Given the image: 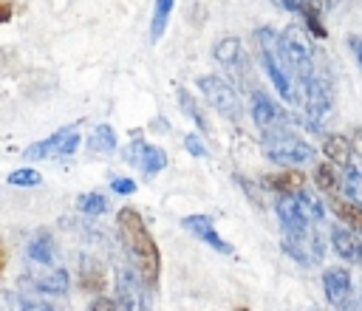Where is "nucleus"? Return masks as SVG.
<instances>
[{
	"label": "nucleus",
	"mask_w": 362,
	"mask_h": 311,
	"mask_svg": "<svg viewBox=\"0 0 362 311\" xmlns=\"http://www.w3.org/2000/svg\"><path fill=\"white\" fill-rule=\"evenodd\" d=\"M3 271H6V249L0 246V277H3Z\"/></svg>",
	"instance_id": "37"
},
{
	"label": "nucleus",
	"mask_w": 362,
	"mask_h": 311,
	"mask_svg": "<svg viewBox=\"0 0 362 311\" xmlns=\"http://www.w3.org/2000/svg\"><path fill=\"white\" fill-rule=\"evenodd\" d=\"M351 150H354V153L362 158V127H356V130H354V139H351Z\"/></svg>",
	"instance_id": "34"
},
{
	"label": "nucleus",
	"mask_w": 362,
	"mask_h": 311,
	"mask_svg": "<svg viewBox=\"0 0 362 311\" xmlns=\"http://www.w3.org/2000/svg\"><path fill=\"white\" fill-rule=\"evenodd\" d=\"M181 226L189 229L198 240H204V243L212 246L215 252H221V254H232V246L218 235V229H215V223H212L209 215H187V218L181 221Z\"/></svg>",
	"instance_id": "14"
},
{
	"label": "nucleus",
	"mask_w": 362,
	"mask_h": 311,
	"mask_svg": "<svg viewBox=\"0 0 362 311\" xmlns=\"http://www.w3.org/2000/svg\"><path fill=\"white\" fill-rule=\"evenodd\" d=\"M184 147L192 153V156H206V144L195 136V133H189V136H184Z\"/></svg>",
	"instance_id": "31"
},
{
	"label": "nucleus",
	"mask_w": 362,
	"mask_h": 311,
	"mask_svg": "<svg viewBox=\"0 0 362 311\" xmlns=\"http://www.w3.org/2000/svg\"><path fill=\"white\" fill-rule=\"evenodd\" d=\"M322 288H325L328 303H331L337 311H351V308H354V286H351L348 269H342V266L325 269V274H322Z\"/></svg>",
	"instance_id": "12"
},
{
	"label": "nucleus",
	"mask_w": 362,
	"mask_h": 311,
	"mask_svg": "<svg viewBox=\"0 0 362 311\" xmlns=\"http://www.w3.org/2000/svg\"><path fill=\"white\" fill-rule=\"evenodd\" d=\"M263 184L277 192L280 198H288V195H297L305 189V175L300 170H283V172H269L263 175Z\"/></svg>",
	"instance_id": "17"
},
{
	"label": "nucleus",
	"mask_w": 362,
	"mask_h": 311,
	"mask_svg": "<svg viewBox=\"0 0 362 311\" xmlns=\"http://www.w3.org/2000/svg\"><path fill=\"white\" fill-rule=\"evenodd\" d=\"M255 42H257V54H260V62H263V68H266L272 85L277 88V93H280L288 105H294V102L300 99V93H297L294 79H291V74H288V68H286V62H283V54H280V45H277V31L269 28V25H260V28L255 31Z\"/></svg>",
	"instance_id": "3"
},
{
	"label": "nucleus",
	"mask_w": 362,
	"mask_h": 311,
	"mask_svg": "<svg viewBox=\"0 0 362 311\" xmlns=\"http://www.w3.org/2000/svg\"><path fill=\"white\" fill-rule=\"evenodd\" d=\"M116 294H119V305L124 311H153L150 288L144 286V280L130 266L116 269Z\"/></svg>",
	"instance_id": "9"
},
{
	"label": "nucleus",
	"mask_w": 362,
	"mask_h": 311,
	"mask_svg": "<svg viewBox=\"0 0 362 311\" xmlns=\"http://www.w3.org/2000/svg\"><path fill=\"white\" fill-rule=\"evenodd\" d=\"M322 153H325V158H328L331 167H351L354 150H351V141H348L345 136H339V133L328 136V139L322 141Z\"/></svg>",
	"instance_id": "19"
},
{
	"label": "nucleus",
	"mask_w": 362,
	"mask_h": 311,
	"mask_svg": "<svg viewBox=\"0 0 362 311\" xmlns=\"http://www.w3.org/2000/svg\"><path fill=\"white\" fill-rule=\"evenodd\" d=\"M79 209L85 215H102L107 209V201L99 192H85V195H79Z\"/></svg>",
	"instance_id": "29"
},
{
	"label": "nucleus",
	"mask_w": 362,
	"mask_h": 311,
	"mask_svg": "<svg viewBox=\"0 0 362 311\" xmlns=\"http://www.w3.org/2000/svg\"><path fill=\"white\" fill-rule=\"evenodd\" d=\"M303 107H305V122L308 127L320 130L322 122L331 116L334 107V93H331V82L320 74H314V79H308L303 85Z\"/></svg>",
	"instance_id": "8"
},
{
	"label": "nucleus",
	"mask_w": 362,
	"mask_h": 311,
	"mask_svg": "<svg viewBox=\"0 0 362 311\" xmlns=\"http://www.w3.org/2000/svg\"><path fill=\"white\" fill-rule=\"evenodd\" d=\"M175 96H178V102H181V107H184V113H187V116H192L198 127H204V130H209V122H206V116L201 113V107H198V102L192 99V93H189L187 88H178V90H175Z\"/></svg>",
	"instance_id": "26"
},
{
	"label": "nucleus",
	"mask_w": 362,
	"mask_h": 311,
	"mask_svg": "<svg viewBox=\"0 0 362 311\" xmlns=\"http://www.w3.org/2000/svg\"><path fill=\"white\" fill-rule=\"evenodd\" d=\"M110 187H113V192H119V195H130V192H136V181H130V178H113Z\"/></svg>",
	"instance_id": "33"
},
{
	"label": "nucleus",
	"mask_w": 362,
	"mask_h": 311,
	"mask_svg": "<svg viewBox=\"0 0 362 311\" xmlns=\"http://www.w3.org/2000/svg\"><path fill=\"white\" fill-rule=\"evenodd\" d=\"M28 280L37 291H45V294H62L68 288V274L65 269H57V266H31Z\"/></svg>",
	"instance_id": "16"
},
{
	"label": "nucleus",
	"mask_w": 362,
	"mask_h": 311,
	"mask_svg": "<svg viewBox=\"0 0 362 311\" xmlns=\"http://www.w3.org/2000/svg\"><path fill=\"white\" fill-rule=\"evenodd\" d=\"M88 291H99L102 286H105V274H102V269L96 266V263H90V266H85L82 269V280H79Z\"/></svg>",
	"instance_id": "30"
},
{
	"label": "nucleus",
	"mask_w": 362,
	"mask_h": 311,
	"mask_svg": "<svg viewBox=\"0 0 362 311\" xmlns=\"http://www.w3.org/2000/svg\"><path fill=\"white\" fill-rule=\"evenodd\" d=\"M277 45H280V54H283V62H286L291 79H297L300 85L314 79V74H317L314 45L300 25H286L283 34H277Z\"/></svg>",
	"instance_id": "2"
},
{
	"label": "nucleus",
	"mask_w": 362,
	"mask_h": 311,
	"mask_svg": "<svg viewBox=\"0 0 362 311\" xmlns=\"http://www.w3.org/2000/svg\"><path fill=\"white\" fill-rule=\"evenodd\" d=\"M173 3L175 0H156V6H153V23H150V40L153 42L161 40V34L167 28V20L173 14Z\"/></svg>",
	"instance_id": "23"
},
{
	"label": "nucleus",
	"mask_w": 362,
	"mask_h": 311,
	"mask_svg": "<svg viewBox=\"0 0 362 311\" xmlns=\"http://www.w3.org/2000/svg\"><path fill=\"white\" fill-rule=\"evenodd\" d=\"M212 57L218 65L226 68V82L229 85H240L243 90H255V79H252V62L249 54L243 51V42L238 37H223L215 42Z\"/></svg>",
	"instance_id": "5"
},
{
	"label": "nucleus",
	"mask_w": 362,
	"mask_h": 311,
	"mask_svg": "<svg viewBox=\"0 0 362 311\" xmlns=\"http://www.w3.org/2000/svg\"><path fill=\"white\" fill-rule=\"evenodd\" d=\"M124 158L136 167H141L147 175H156L167 167V153L161 147H153V144H144L141 139H136L127 150H124Z\"/></svg>",
	"instance_id": "13"
},
{
	"label": "nucleus",
	"mask_w": 362,
	"mask_h": 311,
	"mask_svg": "<svg viewBox=\"0 0 362 311\" xmlns=\"http://www.w3.org/2000/svg\"><path fill=\"white\" fill-rule=\"evenodd\" d=\"M314 184H317V189H322V192H337L339 175H337V170H334L328 161H322V164L314 167Z\"/></svg>",
	"instance_id": "25"
},
{
	"label": "nucleus",
	"mask_w": 362,
	"mask_h": 311,
	"mask_svg": "<svg viewBox=\"0 0 362 311\" xmlns=\"http://www.w3.org/2000/svg\"><path fill=\"white\" fill-rule=\"evenodd\" d=\"M351 48H354V54H356V59L362 65V37H351Z\"/></svg>",
	"instance_id": "36"
},
{
	"label": "nucleus",
	"mask_w": 362,
	"mask_h": 311,
	"mask_svg": "<svg viewBox=\"0 0 362 311\" xmlns=\"http://www.w3.org/2000/svg\"><path fill=\"white\" fill-rule=\"evenodd\" d=\"M235 311H249V308H235Z\"/></svg>",
	"instance_id": "38"
},
{
	"label": "nucleus",
	"mask_w": 362,
	"mask_h": 311,
	"mask_svg": "<svg viewBox=\"0 0 362 311\" xmlns=\"http://www.w3.org/2000/svg\"><path fill=\"white\" fill-rule=\"evenodd\" d=\"M8 305H11V311H57L54 305L42 303V300H34L28 294H20V291L8 297Z\"/></svg>",
	"instance_id": "27"
},
{
	"label": "nucleus",
	"mask_w": 362,
	"mask_h": 311,
	"mask_svg": "<svg viewBox=\"0 0 362 311\" xmlns=\"http://www.w3.org/2000/svg\"><path fill=\"white\" fill-rule=\"evenodd\" d=\"M331 246H334L339 260H348V263L362 260V237L356 232H351L348 226H342V223L331 226Z\"/></svg>",
	"instance_id": "15"
},
{
	"label": "nucleus",
	"mask_w": 362,
	"mask_h": 311,
	"mask_svg": "<svg viewBox=\"0 0 362 311\" xmlns=\"http://www.w3.org/2000/svg\"><path fill=\"white\" fill-rule=\"evenodd\" d=\"M274 3L283 6L286 11L303 14L305 23H308V28H311V34H317L320 40L325 37V25H322V20H320V0H274Z\"/></svg>",
	"instance_id": "18"
},
{
	"label": "nucleus",
	"mask_w": 362,
	"mask_h": 311,
	"mask_svg": "<svg viewBox=\"0 0 362 311\" xmlns=\"http://www.w3.org/2000/svg\"><path fill=\"white\" fill-rule=\"evenodd\" d=\"M88 147H90L93 153H110V150L116 147V133H113V127H110V124H99V127L90 133Z\"/></svg>",
	"instance_id": "24"
},
{
	"label": "nucleus",
	"mask_w": 362,
	"mask_h": 311,
	"mask_svg": "<svg viewBox=\"0 0 362 311\" xmlns=\"http://www.w3.org/2000/svg\"><path fill=\"white\" fill-rule=\"evenodd\" d=\"M76 147H79V130L76 127H62V130H57L54 136H48V139H42V141H37V144H31V147H25V158H57V156H71V153H76Z\"/></svg>",
	"instance_id": "11"
},
{
	"label": "nucleus",
	"mask_w": 362,
	"mask_h": 311,
	"mask_svg": "<svg viewBox=\"0 0 362 311\" xmlns=\"http://www.w3.org/2000/svg\"><path fill=\"white\" fill-rule=\"evenodd\" d=\"M339 187L345 192V201L362 206V170L359 167H345V175L339 178Z\"/></svg>",
	"instance_id": "22"
},
{
	"label": "nucleus",
	"mask_w": 362,
	"mask_h": 311,
	"mask_svg": "<svg viewBox=\"0 0 362 311\" xmlns=\"http://www.w3.org/2000/svg\"><path fill=\"white\" fill-rule=\"evenodd\" d=\"M11 14H14V6H11L8 0H0V23L11 20Z\"/></svg>",
	"instance_id": "35"
},
{
	"label": "nucleus",
	"mask_w": 362,
	"mask_h": 311,
	"mask_svg": "<svg viewBox=\"0 0 362 311\" xmlns=\"http://www.w3.org/2000/svg\"><path fill=\"white\" fill-rule=\"evenodd\" d=\"M252 119H255V124L260 127V133L266 136V133H272V130H280V127H288V116H286V110L266 93V90H260V88H255L252 90Z\"/></svg>",
	"instance_id": "10"
},
{
	"label": "nucleus",
	"mask_w": 362,
	"mask_h": 311,
	"mask_svg": "<svg viewBox=\"0 0 362 311\" xmlns=\"http://www.w3.org/2000/svg\"><path fill=\"white\" fill-rule=\"evenodd\" d=\"M116 223H119L122 246L130 257V269L144 280L147 288H153L158 283L161 254H158V246H156L147 223L141 221V215L133 206H122L119 215H116Z\"/></svg>",
	"instance_id": "1"
},
{
	"label": "nucleus",
	"mask_w": 362,
	"mask_h": 311,
	"mask_svg": "<svg viewBox=\"0 0 362 311\" xmlns=\"http://www.w3.org/2000/svg\"><path fill=\"white\" fill-rule=\"evenodd\" d=\"M28 260H34V266H54V237L48 232H37L28 240Z\"/></svg>",
	"instance_id": "20"
},
{
	"label": "nucleus",
	"mask_w": 362,
	"mask_h": 311,
	"mask_svg": "<svg viewBox=\"0 0 362 311\" xmlns=\"http://www.w3.org/2000/svg\"><path fill=\"white\" fill-rule=\"evenodd\" d=\"M331 209L337 212L342 226H348L351 232H362V206H356L345 198H331Z\"/></svg>",
	"instance_id": "21"
},
{
	"label": "nucleus",
	"mask_w": 362,
	"mask_h": 311,
	"mask_svg": "<svg viewBox=\"0 0 362 311\" xmlns=\"http://www.w3.org/2000/svg\"><path fill=\"white\" fill-rule=\"evenodd\" d=\"M88 311H124L116 300H110V297H99V300H93L90 303V308Z\"/></svg>",
	"instance_id": "32"
},
{
	"label": "nucleus",
	"mask_w": 362,
	"mask_h": 311,
	"mask_svg": "<svg viewBox=\"0 0 362 311\" xmlns=\"http://www.w3.org/2000/svg\"><path fill=\"white\" fill-rule=\"evenodd\" d=\"M280 246L300 266H317L325 254V243H322L317 226H308L303 232H280Z\"/></svg>",
	"instance_id": "6"
},
{
	"label": "nucleus",
	"mask_w": 362,
	"mask_h": 311,
	"mask_svg": "<svg viewBox=\"0 0 362 311\" xmlns=\"http://www.w3.org/2000/svg\"><path fill=\"white\" fill-rule=\"evenodd\" d=\"M263 150L274 164H286V167H300L305 161L314 158V147L308 141H303L297 133H291V127H280L263 136Z\"/></svg>",
	"instance_id": "4"
},
{
	"label": "nucleus",
	"mask_w": 362,
	"mask_h": 311,
	"mask_svg": "<svg viewBox=\"0 0 362 311\" xmlns=\"http://www.w3.org/2000/svg\"><path fill=\"white\" fill-rule=\"evenodd\" d=\"M40 181H42V175L31 167H20V170L8 172V184H14V187H37Z\"/></svg>",
	"instance_id": "28"
},
{
	"label": "nucleus",
	"mask_w": 362,
	"mask_h": 311,
	"mask_svg": "<svg viewBox=\"0 0 362 311\" xmlns=\"http://www.w3.org/2000/svg\"><path fill=\"white\" fill-rule=\"evenodd\" d=\"M198 88H201L204 99H206L221 116H226V119H232V122H238V119L243 116V105H240V99H238V90H235L223 76L206 74V76L198 79Z\"/></svg>",
	"instance_id": "7"
}]
</instances>
